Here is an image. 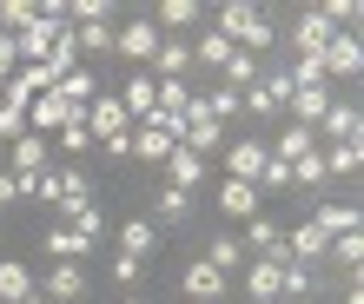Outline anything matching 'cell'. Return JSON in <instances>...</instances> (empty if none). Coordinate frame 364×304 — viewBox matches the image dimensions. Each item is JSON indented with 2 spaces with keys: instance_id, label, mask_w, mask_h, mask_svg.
Instances as JSON below:
<instances>
[{
  "instance_id": "d590c367",
  "label": "cell",
  "mask_w": 364,
  "mask_h": 304,
  "mask_svg": "<svg viewBox=\"0 0 364 304\" xmlns=\"http://www.w3.org/2000/svg\"><path fill=\"white\" fill-rule=\"evenodd\" d=\"M252 192H291V165L265 159V172H259V185H252Z\"/></svg>"
},
{
  "instance_id": "7c38bea8",
  "label": "cell",
  "mask_w": 364,
  "mask_h": 304,
  "mask_svg": "<svg viewBox=\"0 0 364 304\" xmlns=\"http://www.w3.org/2000/svg\"><path fill=\"white\" fill-rule=\"evenodd\" d=\"M325 113H331V86H298V93H291V126H311V133H318Z\"/></svg>"
},
{
  "instance_id": "8992f818",
  "label": "cell",
  "mask_w": 364,
  "mask_h": 304,
  "mask_svg": "<svg viewBox=\"0 0 364 304\" xmlns=\"http://www.w3.org/2000/svg\"><path fill=\"white\" fill-rule=\"evenodd\" d=\"M153 93H159V80H153V73H133L113 99L126 106V119H133V126H146V119H153Z\"/></svg>"
},
{
  "instance_id": "52a82bcc",
  "label": "cell",
  "mask_w": 364,
  "mask_h": 304,
  "mask_svg": "<svg viewBox=\"0 0 364 304\" xmlns=\"http://www.w3.org/2000/svg\"><path fill=\"white\" fill-rule=\"evenodd\" d=\"M73 113H80V106H67L60 93H40V99H27V133H60Z\"/></svg>"
},
{
  "instance_id": "1f68e13d",
  "label": "cell",
  "mask_w": 364,
  "mask_h": 304,
  "mask_svg": "<svg viewBox=\"0 0 364 304\" xmlns=\"http://www.w3.org/2000/svg\"><path fill=\"white\" fill-rule=\"evenodd\" d=\"M205 7H199V0H166V7H159V20H166V33H173V27H192V20H199Z\"/></svg>"
},
{
  "instance_id": "cb8c5ba5",
  "label": "cell",
  "mask_w": 364,
  "mask_h": 304,
  "mask_svg": "<svg viewBox=\"0 0 364 304\" xmlns=\"http://www.w3.org/2000/svg\"><path fill=\"white\" fill-rule=\"evenodd\" d=\"M245 291H252V298H265V304H278V265L252 258V265H245Z\"/></svg>"
},
{
  "instance_id": "30bf717a",
  "label": "cell",
  "mask_w": 364,
  "mask_h": 304,
  "mask_svg": "<svg viewBox=\"0 0 364 304\" xmlns=\"http://www.w3.org/2000/svg\"><path fill=\"white\" fill-rule=\"evenodd\" d=\"M259 20H265V13L252 7V0H232V7H219V33L232 40V47H245V40L259 33Z\"/></svg>"
},
{
  "instance_id": "7bdbcfd3",
  "label": "cell",
  "mask_w": 364,
  "mask_h": 304,
  "mask_svg": "<svg viewBox=\"0 0 364 304\" xmlns=\"http://www.w3.org/2000/svg\"><path fill=\"white\" fill-rule=\"evenodd\" d=\"M20 304H47V298H40V291H33V298H20Z\"/></svg>"
},
{
  "instance_id": "8fae6325",
  "label": "cell",
  "mask_w": 364,
  "mask_h": 304,
  "mask_svg": "<svg viewBox=\"0 0 364 304\" xmlns=\"http://www.w3.org/2000/svg\"><path fill=\"white\" fill-rule=\"evenodd\" d=\"M358 133H364V119H358V106H331L325 119H318V146H358Z\"/></svg>"
},
{
  "instance_id": "44dd1931",
  "label": "cell",
  "mask_w": 364,
  "mask_h": 304,
  "mask_svg": "<svg viewBox=\"0 0 364 304\" xmlns=\"http://www.w3.org/2000/svg\"><path fill=\"white\" fill-rule=\"evenodd\" d=\"M311 146H318V133H311V126H285V133H278V146H265V152H272L278 165H291V159H305Z\"/></svg>"
},
{
  "instance_id": "5bb4252c",
  "label": "cell",
  "mask_w": 364,
  "mask_h": 304,
  "mask_svg": "<svg viewBox=\"0 0 364 304\" xmlns=\"http://www.w3.org/2000/svg\"><path fill=\"white\" fill-rule=\"evenodd\" d=\"M166 179H173V192H192V185L205 179V159L186 152V146H173V152H166Z\"/></svg>"
},
{
  "instance_id": "7402d4cb",
  "label": "cell",
  "mask_w": 364,
  "mask_h": 304,
  "mask_svg": "<svg viewBox=\"0 0 364 304\" xmlns=\"http://www.w3.org/2000/svg\"><path fill=\"white\" fill-rule=\"evenodd\" d=\"M219 73H225L219 86H232V93H245V86H259V73H265V60H252V53H232V60H225Z\"/></svg>"
},
{
  "instance_id": "f1b7e54d",
  "label": "cell",
  "mask_w": 364,
  "mask_h": 304,
  "mask_svg": "<svg viewBox=\"0 0 364 304\" xmlns=\"http://www.w3.org/2000/svg\"><path fill=\"white\" fill-rule=\"evenodd\" d=\"M73 47L80 53H113V27H106V20L100 27H73Z\"/></svg>"
},
{
  "instance_id": "ffe728a7",
  "label": "cell",
  "mask_w": 364,
  "mask_h": 304,
  "mask_svg": "<svg viewBox=\"0 0 364 304\" xmlns=\"http://www.w3.org/2000/svg\"><path fill=\"white\" fill-rule=\"evenodd\" d=\"M20 298H33V271L20 258H0V304H20Z\"/></svg>"
},
{
  "instance_id": "f546056e",
  "label": "cell",
  "mask_w": 364,
  "mask_h": 304,
  "mask_svg": "<svg viewBox=\"0 0 364 304\" xmlns=\"http://www.w3.org/2000/svg\"><path fill=\"white\" fill-rule=\"evenodd\" d=\"M358 159H364V146H331V152H325V179H331V172H338V179H351Z\"/></svg>"
},
{
  "instance_id": "5b68a950",
  "label": "cell",
  "mask_w": 364,
  "mask_h": 304,
  "mask_svg": "<svg viewBox=\"0 0 364 304\" xmlns=\"http://www.w3.org/2000/svg\"><path fill=\"white\" fill-rule=\"evenodd\" d=\"M265 159H272V152H265L259 139H239V146L225 152V179H239V185H259V172H265Z\"/></svg>"
},
{
  "instance_id": "f6af8a7d",
  "label": "cell",
  "mask_w": 364,
  "mask_h": 304,
  "mask_svg": "<svg viewBox=\"0 0 364 304\" xmlns=\"http://www.w3.org/2000/svg\"><path fill=\"white\" fill-rule=\"evenodd\" d=\"M126 304H139V298H126Z\"/></svg>"
},
{
  "instance_id": "8d00e7d4",
  "label": "cell",
  "mask_w": 364,
  "mask_h": 304,
  "mask_svg": "<svg viewBox=\"0 0 364 304\" xmlns=\"http://www.w3.org/2000/svg\"><path fill=\"white\" fill-rule=\"evenodd\" d=\"M67 225H73L80 238H87V245H93V238L106 232V219H100V205H80V212H73V219H67Z\"/></svg>"
},
{
  "instance_id": "836d02e7",
  "label": "cell",
  "mask_w": 364,
  "mask_h": 304,
  "mask_svg": "<svg viewBox=\"0 0 364 304\" xmlns=\"http://www.w3.org/2000/svg\"><path fill=\"white\" fill-rule=\"evenodd\" d=\"M60 146H67V152H87V146H93V133H87V106H80V113L60 126Z\"/></svg>"
},
{
  "instance_id": "60d3db41",
  "label": "cell",
  "mask_w": 364,
  "mask_h": 304,
  "mask_svg": "<svg viewBox=\"0 0 364 304\" xmlns=\"http://www.w3.org/2000/svg\"><path fill=\"white\" fill-rule=\"evenodd\" d=\"M139 265H146V258H126V251H113V278H119V285H139Z\"/></svg>"
},
{
  "instance_id": "9a60e30c",
  "label": "cell",
  "mask_w": 364,
  "mask_h": 304,
  "mask_svg": "<svg viewBox=\"0 0 364 304\" xmlns=\"http://www.w3.org/2000/svg\"><path fill=\"white\" fill-rule=\"evenodd\" d=\"M219 291H225V271H212L205 258H199V265H186V298L192 304H219Z\"/></svg>"
},
{
  "instance_id": "484cf974",
  "label": "cell",
  "mask_w": 364,
  "mask_h": 304,
  "mask_svg": "<svg viewBox=\"0 0 364 304\" xmlns=\"http://www.w3.org/2000/svg\"><path fill=\"white\" fill-rule=\"evenodd\" d=\"M291 185H325V146H311L305 159H291Z\"/></svg>"
},
{
  "instance_id": "3957f363",
  "label": "cell",
  "mask_w": 364,
  "mask_h": 304,
  "mask_svg": "<svg viewBox=\"0 0 364 304\" xmlns=\"http://www.w3.org/2000/svg\"><path fill=\"white\" fill-rule=\"evenodd\" d=\"M113 53L153 60V53H159V20H126V27H113Z\"/></svg>"
},
{
  "instance_id": "ee69618b",
  "label": "cell",
  "mask_w": 364,
  "mask_h": 304,
  "mask_svg": "<svg viewBox=\"0 0 364 304\" xmlns=\"http://www.w3.org/2000/svg\"><path fill=\"white\" fill-rule=\"evenodd\" d=\"M252 304H265V298H252Z\"/></svg>"
},
{
  "instance_id": "83f0119b",
  "label": "cell",
  "mask_w": 364,
  "mask_h": 304,
  "mask_svg": "<svg viewBox=\"0 0 364 304\" xmlns=\"http://www.w3.org/2000/svg\"><path fill=\"white\" fill-rule=\"evenodd\" d=\"M159 219H166V225H186V219H192V192H173V185H166V192H159Z\"/></svg>"
},
{
  "instance_id": "6da1fadb",
  "label": "cell",
  "mask_w": 364,
  "mask_h": 304,
  "mask_svg": "<svg viewBox=\"0 0 364 304\" xmlns=\"http://www.w3.org/2000/svg\"><path fill=\"white\" fill-rule=\"evenodd\" d=\"M331 40H338V27H331V20L318 13V7H305V13H298V27H291L298 60H325V47H331Z\"/></svg>"
},
{
  "instance_id": "f35d334b",
  "label": "cell",
  "mask_w": 364,
  "mask_h": 304,
  "mask_svg": "<svg viewBox=\"0 0 364 304\" xmlns=\"http://www.w3.org/2000/svg\"><path fill=\"white\" fill-rule=\"evenodd\" d=\"M331 258H338V265H358V258H364V238L351 232V238H331Z\"/></svg>"
},
{
  "instance_id": "9c48e42d",
  "label": "cell",
  "mask_w": 364,
  "mask_h": 304,
  "mask_svg": "<svg viewBox=\"0 0 364 304\" xmlns=\"http://www.w3.org/2000/svg\"><path fill=\"white\" fill-rule=\"evenodd\" d=\"M364 67V47H358V33H338L331 47H325V80H358Z\"/></svg>"
},
{
  "instance_id": "4fadbf2b",
  "label": "cell",
  "mask_w": 364,
  "mask_h": 304,
  "mask_svg": "<svg viewBox=\"0 0 364 304\" xmlns=\"http://www.w3.org/2000/svg\"><path fill=\"white\" fill-rule=\"evenodd\" d=\"M40 245L53 251V265H80V258L93 251V245H87V238H80L73 225H53V232H40Z\"/></svg>"
},
{
  "instance_id": "74e56055",
  "label": "cell",
  "mask_w": 364,
  "mask_h": 304,
  "mask_svg": "<svg viewBox=\"0 0 364 304\" xmlns=\"http://www.w3.org/2000/svg\"><path fill=\"white\" fill-rule=\"evenodd\" d=\"M285 80H291V86H331V80H325V60H298Z\"/></svg>"
},
{
  "instance_id": "4316f807",
  "label": "cell",
  "mask_w": 364,
  "mask_h": 304,
  "mask_svg": "<svg viewBox=\"0 0 364 304\" xmlns=\"http://www.w3.org/2000/svg\"><path fill=\"white\" fill-rule=\"evenodd\" d=\"M239 258H245V245H239V238H212L205 265H212V271H239Z\"/></svg>"
},
{
  "instance_id": "e0dca14e",
  "label": "cell",
  "mask_w": 364,
  "mask_h": 304,
  "mask_svg": "<svg viewBox=\"0 0 364 304\" xmlns=\"http://www.w3.org/2000/svg\"><path fill=\"white\" fill-rule=\"evenodd\" d=\"M179 139L173 133H159V126H133V159H146V165H166V152H173Z\"/></svg>"
},
{
  "instance_id": "b9f144b4",
  "label": "cell",
  "mask_w": 364,
  "mask_h": 304,
  "mask_svg": "<svg viewBox=\"0 0 364 304\" xmlns=\"http://www.w3.org/2000/svg\"><path fill=\"white\" fill-rule=\"evenodd\" d=\"M14 73H20V53H14V40H0V93H7Z\"/></svg>"
},
{
  "instance_id": "d6a6232c",
  "label": "cell",
  "mask_w": 364,
  "mask_h": 304,
  "mask_svg": "<svg viewBox=\"0 0 364 304\" xmlns=\"http://www.w3.org/2000/svg\"><path fill=\"white\" fill-rule=\"evenodd\" d=\"M205 113L219 119V126H225V119H239V93H232V86H212V93H205Z\"/></svg>"
},
{
  "instance_id": "ac0fdd59",
  "label": "cell",
  "mask_w": 364,
  "mask_h": 304,
  "mask_svg": "<svg viewBox=\"0 0 364 304\" xmlns=\"http://www.w3.org/2000/svg\"><path fill=\"white\" fill-rule=\"evenodd\" d=\"M232 53H239V47H232V40L219 33V27H212V33H199V40H192V67H212V73H219L225 67V60Z\"/></svg>"
},
{
  "instance_id": "ab89813d",
  "label": "cell",
  "mask_w": 364,
  "mask_h": 304,
  "mask_svg": "<svg viewBox=\"0 0 364 304\" xmlns=\"http://www.w3.org/2000/svg\"><path fill=\"white\" fill-rule=\"evenodd\" d=\"M14 199H27V179H14V172H7V165H0V212H7Z\"/></svg>"
},
{
  "instance_id": "e575fe53",
  "label": "cell",
  "mask_w": 364,
  "mask_h": 304,
  "mask_svg": "<svg viewBox=\"0 0 364 304\" xmlns=\"http://www.w3.org/2000/svg\"><path fill=\"white\" fill-rule=\"evenodd\" d=\"M67 20H80V27H100V20H113V7H106V0H67Z\"/></svg>"
},
{
  "instance_id": "2e32d148",
  "label": "cell",
  "mask_w": 364,
  "mask_h": 304,
  "mask_svg": "<svg viewBox=\"0 0 364 304\" xmlns=\"http://www.w3.org/2000/svg\"><path fill=\"white\" fill-rule=\"evenodd\" d=\"M311 225L325 232V238H351V232H358V205H331V199H318Z\"/></svg>"
},
{
  "instance_id": "d4e9b609",
  "label": "cell",
  "mask_w": 364,
  "mask_h": 304,
  "mask_svg": "<svg viewBox=\"0 0 364 304\" xmlns=\"http://www.w3.org/2000/svg\"><path fill=\"white\" fill-rule=\"evenodd\" d=\"M27 27H33V0H0V33L14 40V33H27Z\"/></svg>"
},
{
  "instance_id": "603a6c76",
  "label": "cell",
  "mask_w": 364,
  "mask_h": 304,
  "mask_svg": "<svg viewBox=\"0 0 364 304\" xmlns=\"http://www.w3.org/2000/svg\"><path fill=\"white\" fill-rule=\"evenodd\" d=\"M153 245H159V232H153V219H126V225H119V251H126V258H146Z\"/></svg>"
},
{
  "instance_id": "7a4b0ae2",
  "label": "cell",
  "mask_w": 364,
  "mask_h": 304,
  "mask_svg": "<svg viewBox=\"0 0 364 304\" xmlns=\"http://www.w3.org/2000/svg\"><path fill=\"white\" fill-rule=\"evenodd\" d=\"M53 165V152H47V139H40V133H27V139H14L7 146V172H14V179H40V172H47Z\"/></svg>"
},
{
  "instance_id": "4dcf8cb0",
  "label": "cell",
  "mask_w": 364,
  "mask_h": 304,
  "mask_svg": "<svg viewBox=\"0 0 364 304\" xmlns=\"http://www.w3.org/2000/svg\"><path fill=\"white\" fill-rule=\"evenodd\" d=\"M0 139H27V106H14V99H0Z\"/></svg>"
},
{
  "instance_id": "d6986e66",
  "label": "cell",
  "mask_w": 364,
  "mask_h": 304,
  "mask_svg": "<svg viewBox=\"0 0 364 304\" xmlns=\"http://www.w3.org/2000/svg\"><path fill=\"white\" fill-rule=\"evenodd\" d=\"M219 212H225V219H259V192L239 185V179H225L219 185Z\"/></svg>"
},
{
  "instance_id": "ba28073f",
  "label": "cell",
  "mask_w": 364,
  "mask_h": 304,
  "mask_svg": "<svg viewBox=\"0 0 364 304\" xmlns=\"http://www.w3.org/2000/svg\"><path fill=\"white\" fill-rule=\"evenodd\" d=\"M153 80H186L192 73V40H179V33H159V53H153Z\"/></svg>"
},
{
  "instance_id": "277c9868",
  "label": "cell",
  "mask_w": 364,
  "mask_h": 304,
  "mask_svg": "<svg viewBox=\"0 0 364 304\" xmlns=\"http://www.w3.org/2000/svg\"><path fill=\"white\" fill-rule=\"evenodd\" d=\"M33 291L47 304H80V298H87V271H80V265H53L47 285H33Z\"/></svg>"
}]
</instances>
